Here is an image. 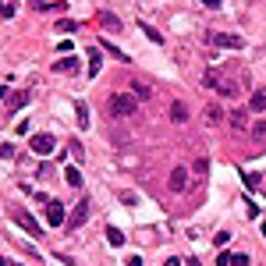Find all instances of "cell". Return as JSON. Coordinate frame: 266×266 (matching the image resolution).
<instances>
[{"label": "cell", "instance_id": "6da1fadb", "mask_svg": "<svg viewBox=\"0 0 266 266\" xmlns=\"http://www.w3.org/2000/svg\"><path fill=\"white\" fill-rule=\"evenodd\" d=\"M135 110H138V100L132 92H114L106 100V114H110V118H132Z\"/></svg>", "mask_w": 266, "mask_h": 266}, {"label": "cell", "instance_id": "7a4b0ae2", "mask_svg": "<svg viewBox=\"0 0 266 266\" xmlns=\"http://www.w3.org/2000/svg\"><path fill=\"white\" fill-rule=\"evenodd\" d=\"M210 43L220 46V50H242V46H245V43H242V36H231V32H213V36H210Z\"/></svg>", "mask_w": 266, "mask_h": 266}, {"label": "cell", "instance_id": "3957f363", "mask_svg": "<svg viewBox=\"0 0 266 266\" xmlns=\"http://www.w3.org/2000/svg\"><path fill=\"white\" fill-rule=\"evenodd\" d=\"M28 146H32V153H36V156H50L54 149H57V138H54V135H32Z\"/></svg>", "mask_w": 266, "mask_h": 266}, {"label": "cell", "instance_id": "277c9868", "mask_svg": "<svg viewBox=\"0 0 266 266\" xmlns=\"http://www.w3.org/2000/svg\"><path fill=\"white\" fill-rule=\"evenodd\" d=\"M167 188H170V192H184V188H188V167H184V164H178V167L170 170Z\"/></svg>", "mask_w": 266, "mask_h": 266}, {"label": "cell", "instance_id": "5b68a950", "mask_svg": "<svg viewBox=\"0 0 266 266\" xmlns=\"http://www.w3.org/2000/svg\"><path fill=\"white\" fill-rule=\"evenodd\" d=\"M46 220H50V227H64V224H68V220H64V206H60L57 199L46 202Z\"/></svg>", "mask_w": 266, "mask_h": 266}, {"label": "cell", "instance_id": "8992f818", "mask_svg": "<svg viewBox=\"0 0 266 266\" xmlns=\"http://www.w3.org/2000/svg\"><path fill=\"white\" fill-rule=\"evenodd\" d=\"M18 227H22V231H28L32 238H43V227L36 224V216H32V213H18Z\"/></svg>", "mask_w": 266, "mask_h": 266}, {"label": "cell", "instance_id": "52a82bcc", "mask_svg": "<svg viewBox=\"0 0 266 266\" xmlns=\"http://www.w3.org/2000/svg\"><path fill=\"white\" fill-rule=\"evenodd\" d=\"M202 121H206L210 128H216V124H224V121H227V114H224V106H216V103H213V106H206V110H202Z\"/></svg>", "mask_w": 266, "mask_h": 266}, {"label": "cell", "instance_id": "ba28073f", "mask_svg": "<svg viewBox=\"0 0 266 266\" xmlns=\"http://www.w3.org/2000/svg\"><path fill=\"white\" fill-rule=\"evenodd\" d=\"M86 216H89V199H82L78 206H74V213L68 216V227H71V231H74V227H82V224H86Z\"/></svg>", "mask_w": 266, "mask_h": 266}, {"label": "cell", "instance_id": "9c48e42d", "mask_svg": "<svg viewBox=\"0 0 266 266\" xmlns=\"http://www.w3.org/2000/svg\"><path fill=\"white\" fill-rule=\"evenodd\" d=\"M227 121H231V128H234L238 135H245V128H248V106H238Z\"/></svg>", "mask_w": 266, "mask_h": 266}, {"label": "cell", "instance_id": "30bf717a", "mask_svg": "<svg viewBox=\"0 0 266 266\" xmlns=\"http://www.w3.org/2000/svg\"><path fill=\"white\" fill-rule=\"evenodd\" d=\"M100 28H103V32H121V18L110 14V11H103V14H100Z\"/></svg>", "mask_w": 266, "mask_h": 266}, {"label": "cell", "instance_id": "8fae6325", "mask_svg": "<svg viewBox=\"0 0 266 266\" xmlns=\"http://www.w3.org/2000/svg\"><path fill=\"white\" fill-rule=\"evenodd\" d=\"M132 96L135 100H153V86H146L142 78H132Z\"/></svg>", "mask_w": 266, "mask_h": 266}, {"label": "cell", "instance_id": "7c38bea8", "mask_svg": "<svg viewBox=\"0 0 266 266\" xmlns=\"http://www.w3.org/2000/svg\"><path fill=\"white\" fill-rule=\"evenodd\" d=\"M100 68H103V50H100V46H92V50H89V78H96Z\"/></svg>", "mask_w": 266, "mask_h": 266}, {"label": "cell", "instance_id": "4fadbf2b", "mask_svg": "<svg viewBox=\"0 0 266 266\" xmlns=\"http://www.w3.org/2000/svg\"><path fill=\"white\" fill-rule=\"evenodd\" d=\"M54 71H57V74H64V71H78V57H71V54H68V57L54 60Z\"/></svg>", "mask_w": 266, "mask_h": 266}, {"label": "cell", "instance_id": "5bb4252c", "mask_svg": "<svg viewBox=\"0 0 266 266\" xmlns=\"http://www.w3.org/2000/svg\"><path fill=\"white\" fill-rule=\"evenodd\" d=\"M216 92H220L224 100H234V96L242 92V86H238V82H224V78H220V86H216Z\"/></svg>", "mask_w": 266, "mask_h": 266}, {"label": "cell", "instance_id": "9a60e30c", "mask_svg": "<svg viewBox=\"0 0 266 266\" xmlns=\"http://www.w3.org/2000/svg\"><path fill=\"white\" fill-rule=\"evenodd\" d=\"M170 121H174V124H184V121H188V106H184L181 100L170 103Z\"/></svg>", "mask_w": 266, "mask_h": 266}, {"label": "cell", "instance_id": "2e32d148", "mask_svg": "<svg viewBox=\"0 0 266 266\" xmlns=\"http://www.w3.org/2000/svg\"><path fill=\"white\" fill-rule=\"evenodd\" d=\"M100 50H106L114 60H121V64H128L132 57H128V50H121V46H114V43H100Z\"/></svg>", "mask_w": 266, "mask_h": 266}, {"label": "cell", "instance_id": "e0dca14e", "mask_svg": "<svg viewBox=\"0 0 266 266\" xmlns=\"http://www.w3.org/2000/svg\"><path fill=\"white\" fill-rule=\"evenodd\" d=\"M74 118H78V128H82V132L89 128V106H86L82 100H78V103H74Z\"/></svg>", "mask_w": 266, "mask_h": 266}, {"label": "cell", "instance_id": "ac0fdd59", "mask_svg": "<svg viewBox=\"0 0 266 266\" xmlns=\"http://www.w3.org/2000/svg\"><path fill=\"white\" fill-rule=\"evenodd\" d=\"M25 103H28V92H25V89L8 96V110H18V106H25Z\"/></svg>", "mask_w": 266, "mask_h": 266}, {"label": "cell", "instance_id": "d6986e66", "mask_svg": "<svg viewBox=\"0 0 266 266\" xmlns=\"http://www.w3.org/2000/svg\"><path fill=\"white\" fill-rule=\"evenodd\" d=\"M248 110H256V114H259V110H266V92H262V89L248 96Z\"/></svg>", "mask_w": 266, "mask_h": 266}, {"label": "cell", "instance_id": "ffe728a7", "mask_svg": "<svg viewBox=\"0 0 266 266\" xmlns=\"http://www.w3.org/2000/svg\"><path fill=\"white\" fill-rule=\"evenodd\" d=\"M64 181H68L71 188H82V170H78V167H68V170H64Z\"/></svg>", "mask_w": 266, "mask_h": 266}, {"label": "cell", "instance_id": "44dd1931", "mask_svg": "<svg viewBox=\"0 0 266 266\" xmlns=\"http://www.w3.org/2000/svg\"><path fill=\"white\" fill-rule=\"evenodd\" d=\"M138 28H142V32L149 36V40H153V43H156V46H164V36H160V32H156L153 25H146V22H138Z\"/></svg>", "mask_w": 266, "mask_h": 266}, {"label": "cell", "instance_id": "7402d4cb", "mask_svg": "<svg viewBox=\"0 0 266 266\" xmlns=\"http://www.w3.org/2000/svg\"><path fill=\"white\" fill-rule=\"evenodd\" d=\"M74 28H78V22H71V18H60V22H57V32H60V36H71Z\"/></svg>", "mask_w": 266, "mask_h": 266}, {"label": "cell", "instance_id": "603a6c76", "mask_svg": "<svg viewBox=\"0 0 266 266\" xmlns=\"http://www.w3.org/2000/svg\"><path fill=\"white\" fill-rule=\"evenodd\" d=\"M106 242L110 245H124V234L118 231V227H106Z\"/></svg>", "mask_w": 266, "mask_h": 266}, {"label": "cell", "instance_id": "cb8c5ba5", "mask_svg": "<svg viewBox=\"0 0 266 266\" xmlns=\"http://www.w3.org/2000/svg\"><path fill=\"white\" fill-rule=\"evenodd\" d=\"M202 86H206V89H216V86H220V74H216V71H206V78H202Z\"/></svg>", "mask_w": 266, "mask_h": 266}, {"label": "cell", "instance_id": "d4e9b609", "mask_svg": "<svg viewBox=\"0 0 266 266\" xmlns=\"http://www.w3.org/2000/svg\"><path fill=\"white\" fill-rule=\"evenodd\" d=\"M0 14H4V18H14V14H18V8H14V0H8V4L0 8Z\"/></svg>", "mask_w": 266, "mask_h": 266}, {"label": "cell", "instance_id": "484cf974", "mask_svg": "<svg viewBox=\"0 0 266 266\" xmlns=\"http://www.w3.org/2000/svg\"><path fill=\"white\" fill-rule=\"evenodd\" d=\"M11 156H14V146L4 142V146H0V160H11Z\"/></svg>", "mask_w": 266, "mask_h": 266}, {"label": "cell", "instance_id": "4316f807", "mask_svg": "<svg viewBox=\"0 0 266 266\" xmlns=\"http://www.w3.org/2000/svg\"><path fill=\"white\" fill-rule=\"evenodd\" d=\"M206 170H210V160H196V178H206Z\"/></svg>", "mask_w": 266, "mask_h": 266}, {"label": "cell", "instance_id": "83f0119b", "mask_svg": "<svg viewBox=\"0 0 266 266\" xmlns=\"http://www.w3.org/2000/svg\"><path fill=\"white\" fill-rule=\"evenodd\" d=\"M252 135H256V138H259V142H266V121H259V124H256V128H252Z\"/></svg>", "mask_w": 266, "mask_h": 266}, {"label": "cell", "instance_id": "f1b7e54d", "mask_svg": "<svg viewBox=\"0 0 266 266\" xmlns=\"http://www.w3.org/2000/svg\"><path fill=\"white\" fill-rule=\"evenodd\" d=\"M231 266H248V256H245V252H234V259H231Z\"/></svg>", "mask_w": 266, "mask_h": 266}, {"label": "cell", "instance_id": "f546056e", "mask_svg": "<svg viewBox=\"0 0 266 266\" xmlns=\"http://www.w3.org/2000/svg\"><path fill=\"white\" fill-rule=\"evenodd\" d=\"M231 259H234L231 252H220V256H216V266H231Z\"/></svg>", "mask_w": 266, "mask_h": 266}, {"label": "cell", "instance_id": "4dcf8cb0", "mask_svg": "<svg viewBox=\"0 0 266 266\" xmlns=\"http://www.w3.org/2000/svg\"><path fill=\"white\" fill-rule=\"evenodd\" d=\"M227 242H231V234H227V231H220V234L213 238V245H216V248H220V245H227Z\"/></svg>", "mask_w": 266, "mask_h": 266}, {"label": "cell", "instance_id": "1f68e13d", "mask_svg": "<svg viewBox=\"0 0 266 266\" xmlns=\"http://www.w3.org/2000/svg\"><path fill=\"white\" fill-rule=\"evenodd\" d=\"M202 4H206V8H220V4H224V0H202Z\"/></svg>", "mask_w": 266, "mask_h": 266}, {"label": "cell", "instance_id": "d6a6232c", "mask_svg": "<svg viewBox=\"0 0 266 266\" xmlns=\"http://www.w3.org/2000/svg\"><path fill=\"white\" fill-rule=\"evenodd\" d=\"M128 266H142V259H138V256H132V259H128Z\"/></svg>", "mask_w": 266, "mask_h": 266}, {"label": "cell", "instance_id": "836d02e7", "mask_svg": "<svg viewBox=\"0 0 266 266\" xmlns=\"http://www.w3.org/2000/svg\"><path fill=\"white\" fill-rule=\"evenodd\" d=\"M0 266H11V262H8V259H4V256H0Z\"/></svg>", "mask_w": 266, "mask_h": 266}, {"label": "cell", "instance_id": "e575fe53", "mask_svg": "<svg viewBox=\"0 0 266 266\" xmlns=\"http://www.w3.org/2000/svg\"><path fill=\"white\" fill-rule=\"evenodd\" d=\"M262 238H266V224H262Z\"/></svg>", "mask_w": 266, "mask_h": 266}, {"label": "cell", "instance_id": "d590c367", "mask_svg": "<svg viewBox=\"0 0 266 266\" xmlns=\"http://www.w3.org/2000/svg\"><path fill=\"white\" fill-rule=\"evenodd\" d=\"M4 4H8V0H0V8H4Z\"/></svg>", "mask_w": 266, "mask_h": 266}]
</instances>
